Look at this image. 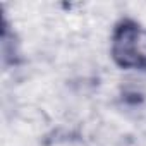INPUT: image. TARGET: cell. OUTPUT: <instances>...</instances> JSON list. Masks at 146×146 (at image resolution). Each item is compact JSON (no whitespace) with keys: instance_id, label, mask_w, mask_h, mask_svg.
Returning <instances> with one entry per match:
<instances>
[{"instance_id":"6da1fadb","label":"cell","mask_w":146,"mask_h":146,"mask_svg":"<svg viewBox=\"0 0 146 146\" xmlns=\"http://www.w3.org/2000/svg\"><path fill=\"white\" fill-rule=\"evenodd\" d=\"M139 24L122 17L119 19L112 31H110V43H108V53L112 62L124 70H143L137 50H136V38H137Z\"/></svg>"}]
</instances>
